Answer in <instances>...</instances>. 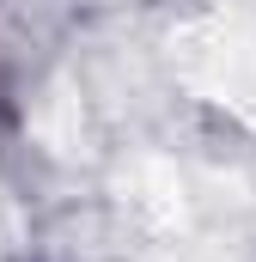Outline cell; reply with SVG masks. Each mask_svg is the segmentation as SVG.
<instances>
[{
	"mask_svg": "<svg viewBox=\"0 0 256 262\" xmlns=\"http://www.w3.org/2000/svg\"><path fill=\"white\" fill-rule=\"evenodd\" d=\"M195 79L220 98V104H232V110H244L256 122V43L250 37H238V31H207V43L195 49Z\"/></svg>",
	"mask_w": 256,
	"mask_h": 262,
	"instance_id": "1",
	"label": "cell"
}]
</instances>
